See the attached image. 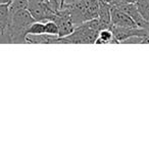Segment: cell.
I'll return each mask as SVG.
<instances>
[{"mask_svg":"<svg viewBox=\"0 0 149 149\" xmlns=\"http://www.w3.org/2000/svg\"><path fill=\"white\" fill-rule=\"evenodd\" d=\"M79 0H61V8L62 6L64 5H70V4H74V3L78 2Z\"/></svg>","mask_w":149,"mask_h":149,"instance_id":"8fae6325","label":"cell"},{"mask_svg":"<svg viewBox=\"0 0 149 149\" xmlns=\"http://www.w3.org/2000/svg\"><path fill=\"white\" fill-rule=\"evenodd\" d=\"M11 0H0V4L1 3H10Z\"/></svg>","mask_w":149,"mask_h":149,"instance_id":"7c38bea8","label":"cell"},{"mask_svg":"<svg viewBox=\"0 0 149 149\" xmlns=\"http://www.w3.org/2000/svg\"><path fill=\"white\" fill-rule=\"evenodd\" d=\"M106 1H107V0H106Z\"/></svg>","mask_w":149,"mask_h":149,"instance_id":"5bb4252c","label":"cell"},{"mask_svg":"<svg viewBox=\"0 0 149 149\" xmlns=\"http://www.w3.org/2000/svg\"><path fill=\"white\" fill-rule=\"evenodd\" d=\"M108 43H116L111 29L110 28H106V29L100 30L94 44H108Z\"/></svg>","mask_w":149,"mask_h":149,"instance_id":"277c9868","label":"cell"},{"mask_svg":"<svg viewBox=\"0 0 149 149\" xmlns=\"http://www.w3.org/2000/svg\"><path fill=\"white\" fill-rule=\"evenodd\" d=\"M116 7H118V8H120V10L126 13L127 15L135 22L137 27L145 28V29H148L149 28V22H147L146 19L142 17L140 11H139L138 8H137L135 2L125 3V4H122V5H120V6H116Z\"/></svg>","mask_w":149,"mask_h":149,"instance_id":"7a4b0ae2","label":"cell"},{"mask_svg":"<svg viewBox=\"0 0 149 149\" xmlns=\"http://www.w3.org/2000/svg\"><path fill=\"white\" fill-rule=\"evenodd\" d=\"M136 4L138 10L142 15V17L148 22L149 19V0H136Z\"/></svg>","mask_w":149,"mask_h":149,"instance_id":"ba28073f","label":"cell"},{"mask_svg":"<svg viewBox=\"0 0 149 149\" xmlns=\"http://www.w3.org/2000/svg\"><path fill=\"white\" fill-rule=\"evenodd\" d=\"M148 22H149V19H148Z\"/></svg>","mask_w":149,"mask_h":149,"instance_id":"4fadbf2b","label":"cell"},{"mask_svg":"<svg viewBox=\"0 0 149 149\" xmlns=\"http://www.w3.org/2000/svg\"><path fill=\"white\" fill-rule=\"evenodd\" d=\"M41 34H45V22L35 21L27 31V35H41Z\"/></svg>","mask_w":149,"mask_h":149,"instance_id":"52a82bcc","label":"cell"},{"mask_svg":"<svg viewBox=\"0 0 149 149\" xmlns=\"http://www.w3.org/2000/svg\"><path fill=\"white\" fill-rule=\"evenodd\" d=\"M29 0H11L9 3V15L17 13L22 9H28Z\"/></svg>","mask_w":149,"mask_h":149,"instance_id":"8992f818","label":"cell"},{"mask_svg":"<svg viewBox=\"0 0 149 149\" xmlns=\"http://www.w3.org/2000/svg\"><path fill=\"white\" fill-rule=\"evenodd\" d=\"M58 26L54 21L45 22V34L51 36H58Z\"/></svg>","mask_w":149,"mask_h":149,"instance_id":"9c48e42d","label":"cell"},{"mask_svg":"<svg viewBox=\"0 0 149 149\" xmlns=\"http://www.w3.org/2000/svg\"><path fill=\"white\" fill-rule=\"evenodd\" d=\"M110 19H111V26L116 27H137L135 22L123 10L116 6H111L110 9Z\"/></svg>","mask_w":149,"mask_h":149,"instance_id":"3957f363","label":"cell"},{"mask_svg":"<svg viewBox=\"0 0 149 149\" xmlns=\"http://www.w3.org/2000/svg\"><path fill=\"white\" fill-rule=\"evenodd\" d=\"M9 19V3L0 4V34L3 35Z\"/></svg>","mask_w":149,"mask_h":149,"instance_id":"5b68a950","label":"cell"},{"mask_svg":"<svg viewBox=\"0 0 149 149\" xmlns=\"http://www.w3.org/2000/svg\"><path fill=\"white\" fill-rule=\"evenodd\" d=\"M35 22L29 9H22L9 15L8 23L3 35L6 36L8 43L22 44L27 43V31L29 27Z\"/></svg>","mask_w":149,"mask_h":149,"instance_id":"6da1fadb","label":"cell"},{"mask_svg":"<svg viewBox=\"0 0 149 149\" xmlns=\"http://www.w3.org/2000/svg\"><path fill=\"white\" fill-rule=\"evenodd\" d=\"M98 1H99V0H98Z\"/></svg>","mask_w":149,"mask_h":149,"instance_id":"9a60e30c","label":"cell"},{"mask_svg":"<svg viewBox=\"0 0 149 149\" xmlns=\"http://www.w3.org/2000/svg\"><path fill=\"white\" fill-rule=\"evenodd\" d=\"M107 2L111 6H120V5L125 4V3L136 2V0H107Z\"/></svg>","mask_w":149,"mask_h":149,"instance_id":"30bf717a","label":"cell"}]
</instances>
